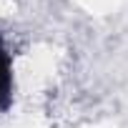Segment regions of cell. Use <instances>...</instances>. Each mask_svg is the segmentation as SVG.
Masks as SVG:
<instances>
[{
    "label": "cell",
    "mask_w": 128,
    "mask_h": 128,
    "mask_svg": "<svg viewBox=\"0 0 128 128\" xmlns=\"http://www.w3.org/2000/svg\"><path fill=\"white\" fill-rule=\"evenodd\" d=\"M15 93V76H13V55L0 35V113H8L13 106Z\"/></svg>",
    "instance_id": "1"
}]
</instances>
